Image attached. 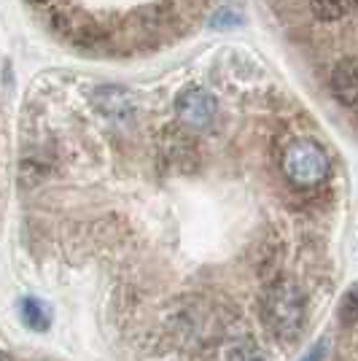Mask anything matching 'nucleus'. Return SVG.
Here are the masks:
<instances>
[{
  "label": "nucleus",
  "instance_id": "nucleus-9",
  "mask_svg": "<svg viewBox=\"0 0 358 361\" xmlns=\"http://www.w3.org/2000/svg\"><path fill=\"white\" fill-rule=\"evenodd\" d=\"M321 353H323V348H315V350H310V356L304 361H321Z\"/></svg>",
  "mask_w": 358,
  "mask_h": 361
},
{
  "label": "nucleus",
  "instance_id": "nucleus-8",
  "mask_svg": "<svg viewBox=\"0 0 358 361\" xmlns=\"http://www.w3.org/2000/svg\"><path fill=\"white\" fill-rule=\"evenodd\" d=\"M340 321H342L345 326H356V291H347L345 294L342 305H340Z\"/></svg>",
  "mask_w": 358,
  "mask_h": 361
},
{
  "label": "nucleus",
  "instance_id": "nucleus-2",
  "mask_svg": "<svg viewBox=\"0 0 358 361\" xmlns=\"http://www.w3.org/2000/svg\"><path fill=\"white\" fill-rule=\"evenodd\" d=\"M283 173L294 186L310 189L328 176V157L313 137H297L283 151Z\"/></svg>",
  "mask_w": 358,
  "mask_h": 361
},
{
  "label": "nucleus",
  "instance_id": "nucleus-3",
  "mask_svg": "<svg viewBox=\"0 0 358 361\" xmlns=\"http://www.w3.org/2000/svg\"><path fill=\"white\" fill-rule=\"evenodd\" d=\"M175 114L183 127L205 130L216 116V97L202 87H186L175 97Z\"/></svg>",
  "mask_w": 358,
  "mask_h": 361
},
{
  "label": "nucleus",
  "instance_id": "nucleus-4",
  "mask_svg": "<svg viewBox=\"0 0 358 361\" xmlns=\"http://www.w3.org/2000/svg\"><path fill=\"white\" fill-rule=\"evenodd\" d=\"M331 92L345 108L353 111L358 106V68L353 57L334 65V71H331Z\"/></svg>",
  "mask_w": 358,
  "mask_h": 361
},
{
  "label": "nucleus",
  "instance_id": "nucleus-6",
  "mask_svg": "<svg viewBox=\"0 0 358 361\" xmlns=\"http://www.w3.org/2000/svg\"><path fill=\"white\" fill-rule=\"evenodd\" d=\"M353 3L356 0H313V14L321 22H337L353 8Z\"/></svg>",
  "mask_w": 358,
  "mask_h": 361
},
{
  "label": "nucleus",
  "instance_id": "nucleus-11",
  "mask_svg": "<svg viewBox=\"0 0 358 361\" xmlns=\"http://www.w3.org/2000/svg\"><path fill=\"white\" fill-rule=\"evenodd\" d=\"M27 3H32V6H41V3H46V0H27Z\"/></svg>",
  "mask_w": 358,
  "mask_h": 361
},
{
  "label": "nucleus",
  "instance_id": "nucleus-10",
  "mask_svg": "<svg viewBox=\"0 0 358 361\" xmlns=\"http://www.w3.org/2000/svg\"><path fill=\"white\" fill-rule=\"evenodd\" d=\"M0 361H11V356H8V353H3V350H0Z\"/></svg>",
  "mask_w": 358,
  "mask_h": 361
},
{
  "label": "nucleus",
  "instance_id": "nucleus-7",
  "mask_svg": "<svg viewBox=\"0 0 358 361\" xmlns=\"http://www.w3.org/2000/svg\"><path fill=\"white\" fill-rule=\"evenodd\" d=\"M226 361H267V356L261 353V348L245 340V343H237V345L229 350V359Z\"/></svg>",
  "mask_w": 358,
  "mask_h": 361
},
{
  "label": "nucleus",
  "instance_id": "nucleus-1",
  "mask_svg": "<svg viewBox=\"0 0 358 361\" xmlns=\"http://www.w3.org/2000/svg\"><path fill=\"white\" fill-rule=\"evenodd\" d=\"M307 316V297L297 281L278 278L272 281L261 297V318L267 329L283 340L297 337Z\"/></svg>",
  "mask_w": 358,
  "mask_h": 361
},
{
  "label": "nucleus",
  "instance_id": "nucleus-5",
  "mask_svg": "<svg viewBox=\"0 0 358 361\" xmlns=\"http://www.w3.org/2000/svg\"><path fill=\"white\" fill-rule=\"evenodd\" d=\"M22 321L32 331H46L51 316H49V310H46V305L41 300H25L22 302Z\"/></svg>",
  "mask_w": 358,
  "mask_h": 361
}]
</instances>
